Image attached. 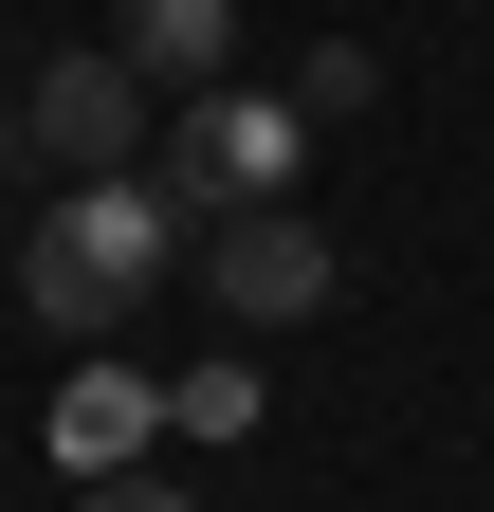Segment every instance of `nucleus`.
I'll list each match as a JSON object with an SVG mask.
<instances>
[{"label": "nucleus", "instance_id": "nucleus-1", "mask_svg": "<svg viewBox=\"0 0 494 512\" xmlns=\"http://www.w3.org/2000/svg\"><path fill=\"white\" fill-rule=\"evenodd\" d=\"M165 183L147 165H110V183H55V202L19 220V311L37 330H110V311H129L147 275H165Z\"/></svg>", "mask_w": 494, "mask_h": 512}, {"label": "nucleus", "instance_id": "nucleus-2", "mask_svg": "<svg viewBox=\"0 0 494 512\" xmlns=\"http://www.w3.org/2000/svg\"><path fill=\"white\" fill-rule=\"evenodd\" d=\"M293 165H312V110L293 92H183V128H165V202L183 220H238V202H293Z\"/></svg>", "mask_w": 494, "mask_h": 512}, {"label": "nucleus", "instance_id": "nucleus-3", "mask_svg": "<svg viewBox=\"0 0 494 512\" xmlns=\"http://www.w3.org/2000/svg\"><path fill=\"white\" fill-rule=\"evenodd\" d=\"M202 293L238 311V330H312V311L348 293V256H330L312 202H238V220H202Z\"/></svg>", "mask_w": 494, "mask_h": 512}, {"label": "nucleus", "instance_id": "nucleus-4", "mask_svg": "<svg viewBox=\"0 0 494 512\" xmlns=\"http://www.w3.org/2000/svg\"><path fill=\"white\" fill-rule=\"evenodd\" d=\"M19 147L55 183H110V165H147V74L129 55H37V92H19Z\"/></svg>", "mask_w": 494, "mask_h": 512}, {"label": "nucleus", "instance_id": "nucleus-5", "mask_svg": "<svg viewBox=\"0 0 494 512\" xmlns=\"http://www.w3.org/2000/svg\"><path fill=\"white\" fill-rule=\"evenodd\" d=\"M110 55L165 74V92H202L220 55H238V0H110Z\"/></svg>", "mask_w": 494, "mask_h": 512}, {"label": "nucleus", "instance_id": "nucleus-6", "mask_svg": "<svg viewBox=\"0 0 494 512\" xmlns=\"http://www.w3.org/2000/svg\"><path fill=\"white\" fill-rule=\"evenodd\" d=\"M147 421H165V403L110 366V384H74V403H55V458H74V476H129V458H147Z\"/></svg>", "mask_w": 494, "mask_h": 512}, {"label": "nucleus", "instance_id": "nucleus-7", "mask_svg": "<svg viewBox=\"0 0 494 512\" xmlns=\"http://www.w3.org/2000/svg\"><path fill=\"white\" fill-rule=\"evenodd\" d=\"M183 439H257V366H183Z\"/></svg>", "mask_w": 494, "mask_h": 512}, {"label": "nucleus", "instance_id": "nucleus-8", "mask_svg": "<svg viewBox=\"0 0 494 512\" xmlns=\"http://www.w3.org/2000/svg\"><path fill=\"white\" fill-rule=\"evenodd\" d=\"M74 512H183V494H147V476H92V494H74Z\"/></svg>", "mask_w": 494, "mask_h": 512}]
</instances>
